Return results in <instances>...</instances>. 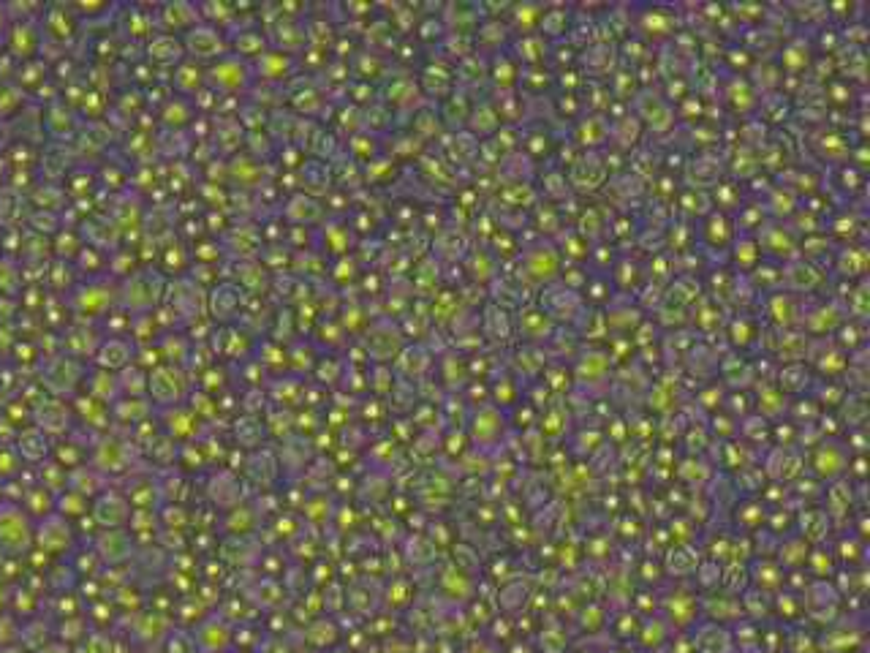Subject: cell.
Instances as JSON below:
<instances>
[{
	"mask_svg": "<svg viewBox=\"0 0 870 653\" xmlns=\"http://www.w3.org/2000/svg\"><path fill=\"white\" fill-rule=\"evenodd\" d=\"M30 539H33V528L28 517L22 515L20 509L0 507V547L11 553H22L28 550Z\"/></svg>",
	"mask_w": 870,
	"mask_h": 653,
	"instance_id": "obj_1",
	"label": "cell"
},
{
	"mask_svg": "<svg viewBox=\"0 0 870 653\" xmlns=\"http://www.w3.org/2000/svg\"><path fill=\"white\" fill-rule=\"evenodd\" d=\"M36 542H39L47 553H63L71 545V526L63 517H47L39 528H36Z\"/></svg>",
	"mask_w": 870,
	"mask_h": 653,
	"instance_id": "obj_2",
	"label": "cell"
},
{
	"mask_svg": "<svg viewBox=\"0 0 870 653\" xmlns=\"http://www.w3.org/2000/svg\"><path fill=\"white\" fill-rule=\"evenodd\" d=\"M131 357H134L131 343H126L123 338H109L96 349V362L101 368H109V371H117V368L128 365Z\"/></svg>",
	"mask_w": 870,
	"mask_h": 653,
	"instance_id": "obj_3",
	"label": "cell"
},
{
	"mask_svg": "<svg viewBox=\"0 0 870 653\" xmlns=\"http://www.w3.org/2000/svg\"><path fill=\"white\" fill-rule=\"evenodd\" d=\"M74 308L82 313H101L109 308V292L101 289V283H85L74 289Z\"/></svg>",
	"mask_w": 870,
	"mask_h": 653,
	"instance_id": "obj_4",
	"label": "cell"
}]
</instances>
